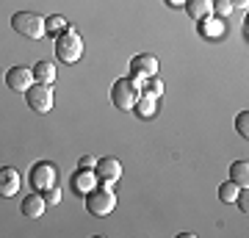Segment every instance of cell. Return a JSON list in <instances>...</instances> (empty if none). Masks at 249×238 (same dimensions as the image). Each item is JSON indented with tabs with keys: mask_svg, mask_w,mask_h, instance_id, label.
I'll use <instances>...</instances> for the list:
<instances>
[{
	"mask_svg": "<svg viewBox=\"0 0 249 238\" xmlns=\"http://www.w3.org/2000/svg\"><path fill=\"white\" fill-rule=\"evenodd\" d=\"M83 55V39L75 28H67L55 36V58L61 64H75Z\"/></svg>",
	"mask_w": 249,
	"mask_h": 238,
	"instance_id": "cell-1",
	"label": "cell"
},
{
	"mask_svg": "<svg viewBox=\"0 0 249 238\" xmlns=\"http://www.w3.org/2000/svg\"><path fill=\"white\" fill-rule=\"evenodd\" d=\"M11 28L17 31L19 36H25L31 42H39L47 36V25H45V17H39L34 11H17L11 17Z\"/></svg>",
	"mask_w": 249,
	"mask_h": 238,
	"instance_id": "cell-2",
	"label": "cell"
},
{
	"mask_svg": "<svg viewBox=\"0 0 249 238\" xmlns=\"http://www.w3.org/2000/svg\"><path fill=\"white\" fill-rule=\"evenodd\" d=\"M139 94H142V89H139V83H136L133 78H119L114 86H111V103H114L119 111H133Z\"/></svg>",
	"mask_w": 249,
	"mask_h": 238,
	"instance_id": "cell-3",
	"label": "cell"
},
{
	"mask_svg": "<svg viewBox=\"0 0 249 238\" xmlns=\"http://www.w3.org/2000/svg\"><path fill=\"white\" fill-rule=\"evenodd\" d=\"M86 197V211L91 216H108V213L116 208V194L111 188H91Z\"/></svg>",
	"mask_w": 249,
	"mask_h": 238,
	"instance_id": "cell-4",
	"label": "cell"
},
{
	"mask_svg": "<svg viewBox=\"0 0 249 238\" xmlns=\"http://www.w3.org/2000/svg\"><path fill=\"white\" fill-rule=\"evenodd\" d=\"M53 86L50 83H36L25 92V103L31 111L36 114H47V111H53Z\"/></svg>",
	"mask_w": 249,
	"mask_h": 238,
	"instance_id": "cell-5",
	"label": "cell"
},
{
	"mask_svg": "<svg viewBox=\"0 0 249 238\" xmlns=\"http://www.w3.org/2000/svg\"><path fill=\"white\" fill-rule=\"evenodd\" d=\"M55 177H58V172H55L53 164H45V161H39V164H34V169H31V185H34V191H47L50 185H55Z\"/></svg>",
	"mask_w": 249,
	"mask_h": 238,
	"instance_id": "cell-6",
	"label": "cell"
},
{
	"mask_svg": "<svg viewBox=\"0 0 249 238\" xmlns=\"http://www.w3.org/2000/svg\"><path fill=\"white\" fill-rule=\"evenodd\" d=\"M130 70H133V75L130 78L139 83V89H142L144 78H152L155 72H158V58L152 53H142V55H133V61H130Z\"/></svg>",
	"mask_w": 249,
	"mask_h": 238,
	"instance_id": "cell-7",
	"label": "cell"
},
{
	"mask_svg": "<svg viewBox=\"0 0 249 238\" xmlns=\"http://www.w3.org/2000/svg\"><path fill=\"white\" fill-rule=\"evenodd\" d=\"M94 177H97L100 183L106 185H114L119 177H122V164L116 158H100L94 164Z\"/></svg>",
	"mask_w": 249,
	"mask_h": 238,
	"instance_id": "cell-8",
	"label": "cell"
},
{
	"mask_svg": "<svg viewBox=\"0 0 249 238\" xmlns=\"http://www.w3.org/2000/svg\"><path fill=\"white\" fill-rule=\"evenodd\" d=\"M6 86L11 92H28V89L34 86V70H28V67H11L6 72Z\"/></svg>",
	"mask_w": 249,
	"mask_h": 238,
	"instance_id": "cell-9",
	"label": "cell"
},
{
	"mask_svg": "<svg viewBox=\"0 0 249 238\" xmlns=\"http://www.w3.org/2000/svg\"><path fill=\"white\" fill-rule=\"evenodd\" d=\"M22 185V177H19L17 169L11 166H0V197H14Z\"/></svg>",
	"mask_w": 249,
	"mask_h": 238,
	"instance_id": "cell-10",
	"label": "cell"
},
{
	"mask_svg": "<svg viewBox=\"0 0 249 238\" xmlns=\"http://www.w3.org/2000/svg\"><path fill=\"white\" fill-rule=\"evenodd\" d=\"M45 208H47V202H45V197L39 194V191L22 197V205H19V211H22L25 219H39V216H45Z\"/></svg>",
	"mask_w": 249,
	"mask_h": 238,
	"instance_id": "cell-11",
	"label": "cell"
},
{
	"mask_svg": "<svg viewBox=\"0 0 249 238\" xmlns=\"http://www.w3.org/2000/svg\"><path fill=\"white\" fill-rule=\"evenodd\" d=\"M183 6H186V14L196 22H205L211 17V0H186Z\"/></svg>",
	"mask_w": 249,
	"mask_h": 238,
	"instance_id": "cell-12",
	"label": "cell"
},
{
	"mask_svg": "<svg viewBox=\"0 0 249 238\" xmlns=\"http://www.w3.org/2000/svg\"><path fill=\"white\" fill-rule=\"evenodd\" d=\"M94 183H97V177H94V172L91 169H78V175H75V191L78 194H89L91 188H94Z\"/></svg>",
	"mask_w": 249,
	"mask_h": 238,
	"instance_id": "cell-13",
	"label": "cell"
},
{
	"mask_svg": "<svg viewBox=\"0 0 249 238\" xmlns=\"http://www.w3.org/2000/svg\"><path fill=\"white\" fill-rule=\"evenodd\" d=\"M158 97H152V94H147V92H142L139 94V100H136V111H139V116H144V119H150V116H155V111H158V103H155Z\"/></svg>",
	"mask_w": 249,
	"mask_h": 238,
	"instance_id": "cell-14",
	"label": "cell"
},
{
	"mask_svg": "<svg viewBox=\"0 0 249 238\" xmlns=\"http://www.w3.org/2000/svg\"><path fill=\"white\" fill-rule=\"evenodd\" d=\"M34 80L36 83H50L53 86V80H55V67L50 61H39L34 67Z\"/></svg>",
	"mask_w": 249,
	"mask_h": 238,
	"instance_id": "cell-15",
	"label": "cell"
},
{
	"mask_svg": "<svg viewBox=\"0 0 249 238\" xmlns=\"http://www.w3.org/2000/svg\"><path fill=\"white\" fill-rule=\"evenodd\" d=\"M230 180L235 185H247V180H249V164H247V161H232Z\"/></svg>",
	"mask_w": 249,
	"mask_h": 238,
	"instance_id": "cell-16",
	"label": "cell"
},
{
	"mask_svg": "<svg viewBox=\"0 0 249 238\" xmlns=\"http://www.w3.org/2000/svg\"><path fill=\"white\" fill-rule=\"evenodd\" d=\"M238 188H241V185H235L232 180H230V183H222V185H219V200H222V202H235Z\"/></svg>",
	"mask_w": 249,
	"mask_h": 238,
	"instance_id": "cell-17",
	"label": "cell"
},
{
	"mask_svg": "<svg viewBox=\"0 0 249 238\" xmlns=\"http://www.w3.org/2000/svg\"><path fill=\"white\" fill-rule=\"evenodd\" d=\"M45 25H47V34H55V36L61 34V31H67V28H70V25H67V19H64L61 14H53V17H47V19H45Z\"/></svg>",
	"mask_w": 249,
	"mask_h": 238,
	"instance_id": "cell-18",
	"label": "cell"
},
{
	"mask_svg": "<svg viewBox=\"0 0 249 238\" xmlns=\"http://www.w3.org/2000/svg\"><path fill=\"white\" fill-rule=\"evenodd\" d=\"M142 89L147 92V94H152V97H160V94H163V83H160L155 75H152V78H144Z\"/></svg>",
	"mask_w": 249,
	"mask_h": 238,
	"instance_id": "cell-19",
	"label": "cell"
},
{
	"mask_svg": "<svg viewBox=\"0 0 249 238\" xmlns=\"http://www.w3.org/2000/svg\"><path fill=\"white\" fill-rule=\"evenodd\" d=\"M230 11H232L230 0H211V14H216L219 19H222V17H227Z\"/></svg>",
	"mask_w": 249,
	"mask_h": 238,
	"instance_id": "cell-20",
	"label": "cell"
},
{
	"mask_svg": "<svg viewBox=\"0 0 249 238\" xmlns=\"http://www.w3.org/2000/svg\"><path fill=\"white\" fill-rule=\"evenodd\" d=\"M235 130H238L244 139L249 136V114H247V111H241V114L235 116Z\"/></svg>",
	"mask_w": 249,
	"mask_h": 238,
	"instance_id": "cell-21",
	"label": "cell"
},
{
	"mask_svg": "<svg viewBox=\"0 0 249 238\" xmlns=\"http://www.w3.org/2000/svg\"><path fill=\"white\" fill-rule=\"evenodd\" d=\"M42 197H45L47 205H58L61 202V188H58V185H50L47 191H42Z\"/></svg>",
	"mask_w": 249,
	"mask_h": 238,
	"instance_id": "cell-22",
	"label": "cell"
},
{
	"mask_svg": "<svg viewBox=\"0 0 249 238\" xmlns=\"http://www.w3.org/2000/svg\"><path fill=\"white\" fill-rule=\"evenodd\" d=\"M247 200H249V191H247V185H244V191L238 188V197H235V202H238V208H241L244 213L249 211V202H247Z\"/></svg>",
	"mask_w": 249,
	"mask_h": 238,
	"instance_id": "cell-23",
	"label": "cell"
},
{
	"mask_svg": "<svg viewBox=\"0 0 249 238\" xmlns=\"http://www.w3.org/2000/svg\"><path fill=\"white\" fill-rule=\"evenodd\" d=\"M94 164H97V158H94V155H83V158L78 161L80 169H94Z\"/></svg>",
	"mask_w": 249,
	"mask_h": 238,
	"instance_id": "cell-24",
	"label": "cell"
},
{
	"mask_svg": "<svg viewBox=\"0 0 249 238\" xmlns=\"http://www.w3.org/2000/svg\"><path fill=\"white\" fill-rule=\"evenodd\" d=\"M230 6H232V9H244V11H247L249 0H230Z\"/></svg>",
	"mask_w": 249,
	"mask_h": 238,
	"instance_id": "cell-25",
	"label": "cell"
},
{
	"mask_svg": "<svg viewBox=\"0 0 249 238\" xmlns=\"http://www.w3.org/2000/svg\"><path fill=\"white\" fill-rule=\"evenodd\" d=\"M166 3H169V6H183L186 0H166Z\"/></svg>",
	"mask_w": 249,
	"mask_h": 238,
	"instance_id": "cell-26",
	"label": "cell"
}]
</instances>
